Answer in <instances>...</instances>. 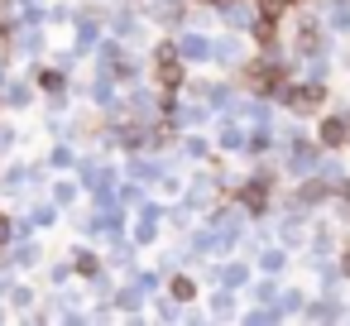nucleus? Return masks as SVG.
I'll list each match as a JSON object with an SVG mask.
<instances>
[{
  "mask_svg": "<svg viewBox=\"0 0 350 326\" xmlns=\"http://www.w3.org/2000/svg\"><path fill=\"white\" fill-rule=\"evenodd\" d=\"M283 101H288L297 116H307V111H317V106H321V87H297V92H288Z\"/></svg>",
  "mask_w": 350,
  "mask_h": 326,
  "instance_id": "obj_1",
  "label": "nucleus"
},
{
  "mask_svg": "<svg viewBox=\"0 0 350 326\" xmlns=\"http://www.w3.org/2000/svg\"><path fill=\"white\" fill-rule=\"evenodd\" d=\"M269 178H254L250 187H240V202L250 206V211H264V197H269V187H264Z\"/></svg>",
  "mask_w": 350,
  "mask_h": 326,
  "instance_id": "obj_2",
  "label": "nucleus"
},
{
  "mask_svg": "<svg viewBox=\"0 0 350 326\" xmlns=\"http://www.w3.org/2000/svg\"><path fill=\"white\" fill-rule=\"evenodd\" d=\"M345 135H350V125H345V120H326V125H321V144H331V149H336V144H345Z\"/></svg>",
  "mask_w": 350,
  "mask_h": 326,
  "instance_id": "obj_3",
  "label": "nucleus"
},
{
  "mask_svg": "<svg viewBox=\"0 0 350 326\" xmlns=\"http://www.w3.org/2000/svg\"><path fill=\"white\" fill-rule=\"evenodd\" d=\"M159 82H163V87H178V82H183V68L173 63V53H168V49H163V68H159Z\"/></svg>",
  "mask_w": 350,
  "mask_h": 326,
  "instance_id": "obj_4",
  "label": "nucleus"
},
{
  "mask_svg": "<svg viewBox=\"0 0 350 326\" xmlns=\"http://www.w3.org/2000/svg\"><path fill=\"white\" fill-rule=\"evenodd\" d=\"M192 293H197V283H192V278H173V297H178V302H187Z\"/></svg>",
  "mask_w": 350,
  "mask_h": 326,
  "instance_id": "obj_5",
  "label": "nucleus"
},
{
  "mask_svg": "<svg viewBox=\"0 0 350 326\" xmlns=\"http://www.w3.org/2000/svg\"><path fill=\"white\" fill-rule=\"evenodd\" d=\"M77 273L92 278V273H96V254H77Z\"/></svg>",
  "mask_w": 350,
  "mask_h": 326,
  "instance_id": "obj_6",
  "label": "nucleus"
},
{
  "mask_svg": "<svg viewBox=\"0 0 350 326\" xmlns=\"http://www.w3.org/2000/svg\"><path fill=\"white\" fill-rule=\"evenodd\" d=\"M254 39H259V44H273V25H269V20H264V25H254Z\"/></svg>",
  "mask_w": 350,
  "mask_h": 326,
  "instance_id": "obj_7",
  "label": "nucleus"
},
{
  "mask_svg": "<svg viewBox=\"0 0 350 326\" xmlns=\"http://www.w3.org/2000/svg\"><path fill=\"white\" fill-rule=\"evenodd\" d=\"M183 53H187V58H202V53H206V44H202V39H187V44H183Z\"/></svg>",
  "mask_w": 350,
  "mask_h": 326,
  "instance_id": "obj_8",
  "label": "nucleus"
},
{
  "mask_svg": "<svg viewBox=\"0 0 350 326\" xmlns=\"http://www.w3.org/2000/svg\"><path fill=\"white\" fill-rule=\"evenodd\" d=\"M221 144H226V149H240L245 139H240V130H226V135H221Z\"/></svg>",
  "mask_w": 350,
  "mask_h": 326,
  "instance_id": "obj_9",
  "label": "nucleus"
},
{
  "mask_svg": "<svg viewBox=\"0 0 350 326\" xmlns=\"http://www.w3.org/2000/svg\"><path fill=\"white\" fill-rule=\"evenodd\" d=\"M5 240H10V221H5V216H0V245H5Z\"/></svg>",
  "mask_w": 350,
  "mask_h": 326,
  "instance_id": "obj_10",
  "label": "nucleus"
},
{
  "mask_svg": "<svg viewBox=\"0 0 350 326\" xmlns=\"http://www.w3.org/2000/svg\"><path fill=\"white\" fill-rule=\"evenodd\" d=\"M345 273H350V259H345Z\"/></svg>",
  "mask_w": 350,
  "mask_h": 326,
  "instance_id": "obj_11",
  "label": "nucleus"
}]
</instances>
